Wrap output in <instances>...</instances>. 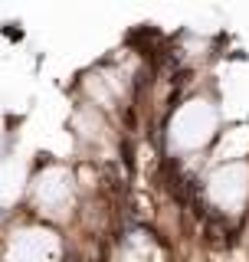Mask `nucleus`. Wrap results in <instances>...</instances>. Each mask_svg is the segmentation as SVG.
Segmentation results:
<instances>
[{"label": "nucleus", "instance_id": "obj_1", "mask_svg": "<svg viewBox=\"0 0 249 262\" xmlns=\"http://www.w3.org/2000/svg\"><path fill=\"white\" fill-rule=\"evenodd\" d=\"M220 138V108L203 95L180 102L168 118V147L171 154L206 151Z\"/></svg>", "mask_w": 249, "mask_h": 262}, {"label": "nucleus", "instance_id": "obj_2", "mask_svg": "<svg viewBox=\"0 0 249 262\" xmlns=\"http://www.w3.org/2000/svg\"><path fill=\"white\" fill-rule=\"evenodd\" d=\"M203 200L223 220L246 216L249 213V158L220 161L203 180Z\"/></svg>", "mask_w": 249, "mask_h": 262}]
</instances>
